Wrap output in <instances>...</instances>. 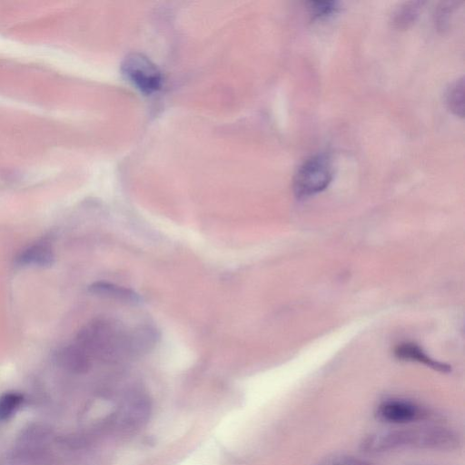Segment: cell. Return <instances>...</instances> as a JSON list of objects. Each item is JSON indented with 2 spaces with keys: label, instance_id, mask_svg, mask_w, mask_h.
I'll use <instances>...</instances> for the list:
<instances>
[{
  "label": "cell",
  "instance_id": "cell-16",
  "mask_svg": "<svg viewBox=\"0 0 465 465\" xmlns=\"http://www.w3.org/2000/svg\"><path fill=\"white\" fill-rule=\"evenodd\" d=\"M457 2H446L442 3L436 12V21L438 26L444 27L447 21L449 20V15L451 14Z\"/></svg>",
  "mask_w": 465,
  "mask_h": 465
},
{
  "label": "cell",
  "instance_id": "cell-1",
  "mask_svg": "<svg viewBox=\"0 0 465 465\" xmlns=\"http://www.w3.org/2000/svg\"><path fill=\"white\" fill-rule=\"evenodd\" d=\"M459 444V436L450 429L421 426L371 433L361 447L368 453H382L405 449L450 450Z\"/></svg>",
  "mask_w": 465,
  "mask_h": 465
},
{
  "label": "cell",
  "instance_id": "cell-10",
  "mask_svg": "<svg viewBox=\"0 0 465 465\" xmlns=\"http://www.w3.org/2000/svg\"><path fill=\"white\" fill-rule=\"evenodd\" d=\"M54 253L47 243H36L25 249L18 257L20 265L48 266L53 263Z\"/></svg>",
  "mask_w": 465,
  "mask_h": 465
},
{
  "label": "cell",
  "instance_id": "cell-8",
  "mask_svg": "<svg viewBox=\"0 0 465 465\" xmlns=\"http://www.w3.org/2000/svg\"><path fill=\"white\" fill-rule=\"evenodd\" d=\"M160 339L159 331L153 326H139L129 331V355L136 357L149 352Z\"/></svg>",
  "mask_w": 465,
  "mask_h": 465
},
{
  "label": "cell",
  "instance_id": "cell-14",
  "mask_svg": "<svg viewBox=\"0 0 465 465\" xmlns=\"http://www.w3.org/2000/svg\"><path fill=\"white\" fill-rule=\"evenodd\" d=\"M308 7L310 14L316 18L326 17L338 9L337 3L332 1H312Z\"/></svg>",
  "mask_w": 465,
  "mask_h": 465
},
{
  "label": "cell",
  "instance_id": "cell-12",
  "mask_svg": "<svg viewBox=\"0 0 465 465\" xmlns=\"http://www.w3.org/2000/svg\"><path fill=\"white\" fill-rule=\"evenodd\" d=\"M446 104L450 111L457 116L464 114V79L455 80L446 92Z\"/></svg>",
  "mask_w": 465,
  "mask_h": 465
},
{
  "label": "cell",
  "instance_id": "cell-9",
  "mask_svg": "<svg viewBox=\"0 0 465 465\" xmlns=\"http://www.w3.org/2000/svg\"><path fill=\"white\" fill-rule=\"evenodd\" d=\"M93 294L114 299L127 303L137 304L141 302V296L132 289L119 286L108 282H96L89 286Z\"/></svg>",
  "mask_w": 465,
  "mask_h": 465
},
{
  "label": "cell",
  "instance_id": "cell-11",
  "mask_svg": "<svg viewBox=\"0 0 465 465\" xmlns=\"http://www.w3.org/2000/svg\"><path fill=\"white\" fill-rule=\"evenodd\" d=\"M424 2L410 1L401 4L392 15V25L397 29H406L417 19Z\"/></svg>",
  "mask_w": 465,
  "mask_h": 465
},
{
  "label": "cell",
  "instance_id": "cell-6",
  "mask_svg": "<svg viewBox=\"0 0 465 465\" xmlns=\"http://www.w3.org/2000/svg\"><path fill=\"white\" fill-rule=\"evenodd\" d=\"M151 401L145 394H130L120 411V422L123 427L136 429L145 423L151 413Z\"/></svg>",
  "mask_w": 465,
  "mask_h": 465
},
{
  "label": "cell",
  "instance_id": "cell-3",
  "mask_svg": "<svg viewBox=\"0 0 465 465\" xmlns=\"http://www.w3.org/2000/svg\"><path fill=\"white\" fill-rule=\"evenodd\" d=\"M333 170L331 160L325 154L308 157L298 167L292 182L295 196L305 199L324 191L331 183Z\"/></svg>",
  "mask_w": 465,
  "mask_h": 465
},
{
  "label": "cell",
  "instance_id": "cell-4",
  "mask_svg": "<svg viewBox=\"0 0 465 465\" xmlns=\"http://www.w3.org/2000/svg\"><path fill=\"white\" fill-rule=\"evenodd\" d=\"M121 70L124 77L145 94L158 92L163 85V75L158 67L142 54L133 53L124 59Z\"/></svg>",
  "mask_w": 465,
  "mask_h": 465
},
{
  "label": "cell",
  "instance_id": "cell-7",
  "mask_svg": "<svg viewBox=\"0 0 465 465\" xmlns=\"http://www.w3.org/2000/svg\"><path fill=\"white\" fill-rule=\"evenodd\" d=\"M394 355L399 360L418 362L443 373L450 372L451 370L450 365L430 357L415 342L404 341L399 343L394 349Z\"/></svg>",
  "mask_w": 465,
  "mask_h": 465
},
{
  "label": "cell",
  "instance_id": "cell-13",
  "mask_svg": "<svg viewBox=\"0 0 465 465\" xmlns=\"http://www.w3.org/2000/svg\"><path fill=\"white\" fill-rule=\"evenodd\" d=\"M22 397L17 393H7L0 398V420L9 418L19 408Z\"/></svg>",
  "mask_w": 465,
  "mask_h": 465
},
{
  "label": "cell",
  "instance_id": "cell-15",
  "mask_svg": "<svg viewBox=\"0 0 465 465\" xmlns=\"http://www.w3.org/2000/svg\"><path fill=\"white\" fill-rule=\"evenodd\" d=\"M318 465H373L371 462L354 456L335 455L329 457Z\"/></svg>",
  "mask_w": 465,
  "mask_h": 465
},
{
  "label": "cell",
  "instance_id": "cell-5",
  "mask_svg": "<svg viewBox=\"0 0 465 465\" xmlns=\"http://www.w3.org/2000/svg\"><path fill=\"white\" fill-rule=\"evenodd\" d=\"M376 418L382 422L405 425L430 418V411L415 401L391 398L380 402L375 410Z\"/></svg>",
  "mask_w": 465,
  "mask_h": 465
},
{
  "label": "cell",
  "instance_id": "cell-2",
  "mask_svg": "<svg viewBox=\"0 0 465 465\" xmlns=\"http://www.w3.org/2000/svg\"><path fill=\"white\" fill-rule=\"evenodd\" d=\"M129 331L107 321L91 323L81 335L85 348L106 361H117L129 355Z\"/></svg>",
  "mask_w": 465,
  "mask_h": 465
}]
</instances>
